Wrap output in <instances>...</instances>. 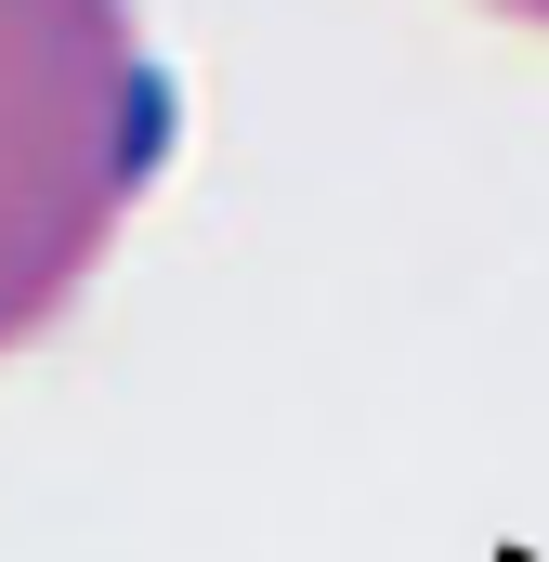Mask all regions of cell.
Returning a JSON list of instances; mask_svg holds the SVG:
<instances>
[{
	"instance_id": "cell-2",
	"label": "cell",
	"mask_w": 549,
	"mask_h": 562,
	"mask_svg": "<svg viewBox=\"0 0 549 562\" xmlns=\"http://www.w3.org/2000/svg\"><path fill=\"white\" fill-rule=\"evenodd\" d=\"M484 13H511V26H549V0H484Z\"/></svg>"
},
{
	"instance_id": "cell-1",
	"label": "cell",
	"mask_w": 549,
	"mask_h": 562,
	"mask_svg": "<svg viewBox=\"0 0 549 562\" xmlns=\"http://www.w3.org/2000/svg\"><path fill=\"white\" fill-rule=\"evenodd\" d=\"M170 170V66L132 0H0V353L119 262Z\"/></svg>"
}]
</instances>
